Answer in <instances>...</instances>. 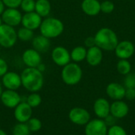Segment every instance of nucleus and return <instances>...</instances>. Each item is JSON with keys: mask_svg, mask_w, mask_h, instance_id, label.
<instances>
[{"mask_svg": "<svg viewBox=\"0 0 135 135\" xmlns=\"http://www.w3.org/2000/svg\"><path fill=\"white\" fill-rule=\"evenodd\" d=\"M69 135H76V134H69Z\"/></svg>", "mask_w": 135, "mask_h": 135, "instance_id": "nucleus-44", "label": "nucleus"}, {"mask_svg": "<svg viewBox=\"0 0 135 135\" xmlns=\"http://www.w3.org/2000/svg\"><path fill=\"white\" fill-rule=\"evenodd\" d=\"M114 51L115 55L119 59H128L134 55L135 47L132 42L129 40H123L119 42Z\"/></svg>", "mask_w": 135, "mask_h": 135, "instance_id": "nucleus-14", "label": "nucleus"}, {"mask_svg": "<svg viewBox=\"0 0 135 135\" xmlns=\"http://www.w3.org/2000/svg\"><path fill=\"white\" fill-rule=\"evenodd\" d=\"M21 85L31 93H37L44 85V78L43 72L37 68L26 67L21 72Z\"/></svg>", "mask_w": 135, "mask_h": 135, "instance_id": "nucleus-1", "label": "nucleus"}, {"mask_svg": "<svg viewBox=\"0 0 135 135\" xmlns=\"http://www.w3.org/2000/svg\"><path fill=\"white\" fill-rule=\"evenodd\" d=\"M3 24V21H2V17L0 16V26Z\"/></svg>", "mask_w": 135, "mask_h": 135, "instance_id": "nucleus-42", "label": "nucleus"}, {"mask_svg": "<svg viewBox=\"0 0 135 135\" xmlns=\"http://www.w3.org/2000/svg\"><path fill=\"white\" fill-rule=\"evenodd\" d=\"M0 100L2 104L8 108H15L21 102V96L15 90L6 89L2 91Z\"/></svg>", "mask_w": 135, "mask_h": 135, "instance_id": "nucleus-10", "label": "nucleus"}, {"mask_svg": "<svg viewBox=\"0 0 135 135\" xmlns=\"http://www.w3.org/2000/svg\"><path fill=\"white\" fill-rule=\"evenodd\" d=\"M89 65L92 66H97L102 62L103 59V52L102 50L97 46H93L89 47L87 50L86 58H85Z\"/></svg>", "mask_w": 135, "mask_h": 135, "instance_id": "nucleus-19", "label": "nucleus"}, {"mask_svg": "<svg viewBox=\"0 0 135 135\" xmlns=\"http://www.w3.org/2000/svg\"><path fill=\"white\" fill-rule=\"evenodd\" d=\"M51 10V5L49 0H36L35 12L41 17H47Z\"/></svg>", "mask_w": 135, "mask_h": 135, "instance_id": "nucleus-22", "label": "nucleus"}, {"mask_svg": "<svg viewBox=\"0 0 135 135\" xmlns=\"http://www.w3.org/2000/svg\"><path fill=\"white\" fill-rule=\"evenodd\" d=\"M39 28L41 35L51 40L59 36L63 32L64 24L59 18L47 17L42 21Z\"/></svg>", "mask_w": 135, "mask_h": 135, "instance_id": "nucleus-3", "label": "nucleus"}, {"mask_svg": "<svg viewBox=\"0 0 135 135\" xmlns=\"http://www.w3.org/2000/svg\"><path fill=\"white\" fill-rule=\"evenodd\" d=\"M85 44L87 47H92L93 46H96V41L94 36H89L85 40Z\"/></svg>", "mask_w": 135, "mask_h": 135, "instance_id": "nucleus-37", "label": "nucleus"}, {"mask_svg": "<svg viewBox=\"0 0 135 135\" xmlns=\"http://www.w3.org/2000/svg\"><path fill=\"white\" fill-rule=\"evenodd\" d=\"M5 5H4V3H3V2H2V0H0V16L2 14V13L4 12V10L6 9H5Z\"/></svg>", "mask_w": 135, "mask_h": 135, "instance_id": "nucleus-38", "label": "nucleus"}, {"mask_svg": "<svg viewBox=\"0 0 135 135\" xmlns=\"http://www.w3.org/2000/svg\"><path fill=\"white\" fill-rule=\"evenodd\" d=\"M32 48L40 53H46L51 47L50 39L44 36L43 35H39L34 36L32 40Z\"/></svg>", "mask_w": 135, "mask_h": 135, "instance_id": "nucleus-20", "label": "nucleus"}, {"mask_svg": "<svg viewBox=\"0 0 135 135\" xmlns=\"http://www.w3.org/2000/svg\"><path fill=\"white\" fill-rule=\"evenodd\" d=\"M17 40V31L13 27L2 24L0 26V46L5 48L13 47Z\"/></svg>", "mask_w": 135, "mask_h": 135, "instance_id": "nucleus-5", "label": "nucleus"}, {"mask_svg": "<svg viewBox=\"0 0 135 135\" xmlns=\"http://www.w3.org/2000/svg\"><path fill=\"white\" fill-rule=\"evenodd\" d=\"M22 61L27 67L37 68L42 63V58L40 52L33 48H28L23 52Z\"/></svg>", "mask_w": 135, "mask_h": 135, "instance_id": "nucleus-12", "label": "nucleus"}, {"mask_svg": "<svg viewBox=\"0 0 135 135\" xmlns=\"http://www.w3.org/2000/svg\"><path fill=\"white\" fill-rule=\"evenodd\" d=\"M8 72V64L5 59L0 58V77H2Z\"/></svg>", "mask_w": 135, "mask_h": 135, "instance_id": "nucleus-34", "label": "nucleus"}, {"mask_svg": "<svg viewBox=\"0 0 135 135\" xmlns=\"http://www.w3.org/2000/svg\"><path fill=\"white\" fill-rule=\"evenodd\" d=\"M81 9L86 15L96 16L100 12V2L98 0H83Z\"/></svg>", "mask_w": 135, "mask_h": 135, "instance_id": "nucleus-21", "label": "nucleus"}, {"mask_svg": "<svg viewBox=\"0 0 135 135\" xmlns=\"http://www.w3.org/2000/svg\"><path fill=\"white\" fill-rule=\"evenodd\" d=\"M17 39H19L21 41H30L34 37L33 31L23 26L18 29V31L17 32Z\"/></svg>", "mask_w": 135, "mask_h": 135, "instance_id": "nucleus-24", "label": "nucleus"}, {"mask_svg": "<svg viewBox=\"0 0 135 135\" xmlns=\"http://www.w3.org/2000/svg\"><path fill=\"white\" fill-rule=\"evenodd\" d=\"M87 54V49L82 46H78L74 47L70 52V58L74 62H80L85 59Z\"/></svg>", "mask_w": 135, "mask_h": 135, "instance_id": "nucleus-23", "label": "nucleus"}, {"mask_svg": "<svg viewBox=\"0 0 135 135\" xmlns=\"http://www.w3.org/2000/svg\"><path fill=\"white\" fill-rule=\"evenodd\" d=\"M35 0H22L20 7L25 13H29L35 11Z\"/></svg>", "mask_w": 135, "mask_h": 135, "instance_id": "nucleus-29", "label": "nucleus"}, {"mask_svg": "<svg viewBox=\"0 0 135 135\" xmlns=\"http://www.w3.org/2000/svg\"><path fill=\"white\" fill-rule=\"evenodd\" d=\"M69 119L75 125L85 126L90 121V114L86 109L76 107L70 111Z\"/></svg>", "mask_w": 135, "mask_h": 135, "instance_id": "nucleus-6", "label": "nucleus"}, {"mask_svg": "<svg viewBox=\"0 0 135 135\" xmlns=\"http://www.w3.org/2000/svg\"><path fill=\"white\" fill-rule=\"evenodd\" d=\"M37 69H38L39 70H40L41 72H44V71L45 70V66H44L43 63H40V64L38 66Z\"/></svg>", "mask_w": 135, "mask_h": 135, "instance_id": "nucleus-39", "label": "nucleus"}, {"mask_svg": "<svg viewBox=\"0 0 135 135\" xmlns=\"http://www.w3.org/2000/svg\"><path fill=\"white\" fill-rule=\"evenodd\" d=\"M61 78L65 84L75 85L81 80L82 70L76 62H70L63 66L61 72Z\"/></svg>", "mask_w": 135, "mask_h": 135, "instance_id": "nucleus-4", "label": "nucleus"}, {"mask_svg": "<svg viewBox=\"0 0 135 135\" xmlns=\"http://www.w3.org/2000/svg\"><path fill=\"white\" fill-rule=\"evenodd\" d=\"M52 61L59 66H64L70 62V53L69 51L62 46L55 47L51 51Z\"/></svg>", "mask_w": 135, "mask_h": 135, "instance_id": "nucleus-8", "label": "nucleus"}, {"mask_svg": "<svg viewBox=\"0 0 135 135\" xmlns=\"http://www.w3.org/2000/svg\"><path fill=\"white\" fill-rule=\"evenodd\" d=\"M96 46L104 51H114L119 44L117 34L109 28L99 29L94 36Z\"/></svg>", "mask_w": 135, "mask_h": 135, "instance_id": "nucleus-2", "label": "nucleus"}, {"mask_svg": "<svg viewBox=\"0 0 135 135\" xmlns=\"http://www.w3.org/2000/svg\"><path fill=\"white\" fill-rule=\"evenodd\" d=\"M0 51H1V46H0Z\"/></svg>", "mask_w": 135, "mask_h": 135, "instance_id": "nucleus-43", "label": "nucleus"}, {"mask_svg": "<svg viewBox=\"0 0 135 135\" xmlns=\"http://www.w3.org/2000/svg\"><path fill=\"white\" fill-rule=\"evenodd\" d=\"M41 102H42L41 96L37 93H32L31 94H29L28 96L27 100H26V103L32 108H34L40 106Z\"/></svg>", "mask_w": 135, "mask_h": 135, "instance_id": "nucleus-27", "label": "nucleus"}, {"mask_svg": "<svg viewBox=\"0 0 135 135\" xmlns=\"http://www.w3.org/2000/svg\"><path fill=\"white\" fill-rule=\"evenodd\" d=\"M2 85L6 89L17 91L21 86V75L16 72L8 71L2 77Z\"/></svg>", "mask_w": 135, "mask_h": 135, "instance_id": "nucleus-11", "label": "nucleus"}, {"mask_svg": "<svg viewBox=\"0 0 135 135\" xmlns=\"http://www.w3.org/2000/svg\"><path fill=\"white\" fill-rule=\"evenodd\" d=\"M115 9V5L112 2L109 0H105L102 2H100V11L104 13H111L113 12Z\"/></svg>", "mask_w": 135, "mask_h": 135, "instance_id": "nucleus-30", "label": "nucleus"}, {"mask_svg": "<svg viewBox=\"0 0 135 135\" xmlns=\"http://www.w3.org/2000/svg\"><path fill=\"white\" fill-rule=\"evenodd\" d=\"M21 1L22 0H2L6 8H14V9H17L21 6Z\"/></svg>", "mask_w": 135, "mask_h": 135, "instance_id": "nucleus-33", "label": "nucleus"}, {"mask_svg": "<svg viewBox=\"0 0 135 135\" xmlns=\"http://www.w3.org/2000/svg\"><path fill=\"white\" fill-rule=\"evenodd\" d=\"M125 97L128 100H134L135 99V89L127 88L125 92Z\"/></svg>", "mask_w": 135, "mask_h": 135, "instance_id": "nucleus-35", "label": "nucleus"}, {"mask_svg": "<svg viewBox=\"0 0 135 135\" xmlns=\"http://www.w3.org/2000/svg\"><path fill=\"white\" fill-rule=\"evenodd\" d=\"M115 119L116 118H115L113 115H112L111 114L108 115L106 118L104 119V121L105 123V124L108 126V127H112L114 125H115Z\"/></svg>", "mask_w": 135, "mask_h": 135, "instance_id": "nucleus-36", "label": "nucleus"}, {"mask_svg": "<svg viewBox=\"0 0 135 135\" xmlns=\"http://www.w3.org/2000/svg\"><path fill=\"white\" fill-rule=\"evenodd\" d=\"M117 70L122 75H127L131 73V65L127 59H120L117 63Z\"/></svg>", "mask_w": 135, "mask_h": 135, "instance_id": "nucleus-26", "label": "nucleus"}, {"mask_svg": "<svg viewBox=\"0 0 135 135\" xmlns=\"http://www.w3.org/2000/svg\"><path fill=\"white\" fill-rule=\"evenodd\" d=\"M107 135H127V131L123 127L119 125H114L108 129Z\"/></svg>", "mask_w": 135, "mask_h": 135, "instance_id": "nucleus-31", "label": "nucleus"}, {"mask_svg": "<svg viewBox=\"0 0 135 135\" xmlns=\"http://www.w3.org/2000/svg\"><path fill=\"white\" fill-rule=\"evenodd\" d=\"M125 88L135 89V73H129L126 75L124 80Z\"/></svg>", "mask_w": 135, "mask_h": 135, "instance_id": "nucleus-32", "label": "nucleus"}, {"mask_svg": "<svg viewBox=\"0 0 135 135\" xmlns=\"http://www.w3.org/2000/svg\"><path fill=\"white\" fill-rule=\"evenodd\" d=\"M129 113V106L123 100H115L111 104L110 114L116 119H123Z\"/></svg>", "mask_w": 135, "mask_h": 135, "instance_id": "nucleus-18", "label": "nucleus"}, {"mask_svg": "<svg viewBox=\"0 0 135 135\" xmlns=\"http://www.w3.org/2000/svg\"><path fill=\"white\" fill-rule=\"evenodd\" d=\"M27 125L31 132H37L42 128V123L37 118H31L27 123Z\"/></svg>", "mask_w": 135, "mask_h": 135, "instance_id": "nucleus-28", "label": "nucleus"}, {"mask_svg": "<svg viewBox=\"0 0 135 135\" xmlns=\"http://www.w3.org/2000/svg\"><path fill=\"white\" fill-rule=\"evenodd\" d=\"M108 126L105 124L104 119H95L90 120L86 125L85 129V135H107Z\"/></svg>", "mask_w": 135, "mask_h": 135, "instance_id": "nucleus-7", "label": "nucleus"}, {"mask_svg": "<svg viewBox=\"0 0 135 135\" xmlns=\"http://www.w3.org/2000/svg\"><path fill=\"white\" fill-rule=\"evenodd\" d=\"M111 104L104 98H98L93 104V110L98 119H104L110 115Z\"/></svg>", "mask_w": 135, "mask_h": 135, "instance_id": "nucleus-16", "label": "nucleus"}, {"mask_svg": "<svg viewBox=\"0 0 135 135\" xmlns=\"http://www.w3.org/2000/svg\"><path fill=\"white\" fill-rule=\"evenodd\" d=\"M1 17L3 24H6L13 28L21 23L22 14L17 9L6 8L1 15Z\"/></svg>", "mask_w": 135, "mask_h": 135, "instance_id": "nucleus-9", "label": "nucleus"}, {"mask_svg": "<svg viewBox=\"0 0 135 135\" xmlns=\"http://www.w3.org/2000/svg\"><path fill=\"white\" fill-rule=\"evenodd\" d=\"M13 115L18 123H26L32 118V108L26 102H21L14 108Z\"/></svg>", "mask_w": 135, "mask_h": 135, "instance_id": "nucleus-13", "label": "nucleus"}, {"mask_svg": "<svg viewBox=\"0 0 135 135\" xmlns=\"http://www.w3.org/2000/svg\"><path fill=\"white\" fill-rule=\"evenodd\" d=\"M126 88L121 84L116 82H112L108 85L106 88V93L108 96L115 100H122L125 97Z\"/></svg>", "mask_w": 135, "mask_h": 135, "instance_id": "nucleus-17", "label": "nucleus"}, {"mask_svg": "<svg viewBox=\"0 0 135 135\" xmlns=\"http://www.w3.org/2000/svg\"><path fill=\"white\" fill-rule=\"evenodd\" d=\"M42 21V17L35 11H33L29 13H25V14L22 15L21 24L23 27L34 31L40 28Z\"/></svg>", "mask_w": 135, "mask_h": 135, "instance_id": "nucleus-15", "label": "nucleus"}, {"mask_svg": "<svg viewBox=\"0 0 135 135\" xmlns=\"http://www.w3.org/2000/svg\"><path fill=\"white\" fill-rule=\"evenodd\" d=\"M0 135H7V134H6V133L3 130L0 129Z\"/></svg>", "mask_w": 135, "mask_h": 135, "instance_id": "nucleus-40", "label": "nucleus"}, {"mask_svg": "<svg viewBox=\"0 0 135 135\" xmlns=\"http://www.w3.org/2000/svg\"><path fill=\"white\" fill-rule=\"evenodd\" d=\"M2 84L0 82V97H1V95H2Z\"/></svg>", "mask_w": 135, "mask_h": 135, "instance_id": "nucleus-41", "label": "nucleus"}, {"mask_svg": "<svg viewBox=\"0 0 135 135\" xmlns=\"http://www.w3.org/2000/svg\"><path fill=\"white\" fill-rule=\"evenodd\" d=\"M30 133L31 131L27 123H17L12 130L13 135H30Z\"/></svg>", "mask_w": 135, "mask_h": 135, "instance_id": "nucleus-25", "label": "nucleus"}]
</instances>
